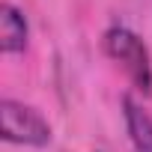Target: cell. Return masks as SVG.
I'll return each mask as SVG.
<instances>
[{
	"label": "cell",
	"mask_w": 152,
	"mask_h": 152,
	"mask_svg": "<svg viewBox=\"0 0 152 152\" xmlns=\"http://www.w3.org/2000/svg\"><path fill=\"white\" fill-rule=\"evenodd\" d=\"M0 128L6 143L21 146H48L51 143V122L30 104L3 99L0 102Z\"/></svg>",
	"instance_id": "obj_2"
},
{
	"label": "cell",
	"mask_w": 152,
	"mask_h": 152,
	"mask_svg": "<svg viewBox=\"0 0 152 152\" xmlns=\"http://www.w3.org/2000/svg\"><path fill=\"white\" fill-rule=\"evenodd\" d=\"M122 116H125V131L134 152H152V116L131 96L122 99Z\"/></svg>",
	"instance_id": "obj_4"
},
{
	"label": "cell",
	"mask_w": 152,
	"mask_h": 152,
	"mask_svg": "<svg viewBox=\"0 0 152 152\" xmlns=\"http://www.w3.org/2000/svg\"><path fill=\"white\" fill-rule=\"evenodd\" d=\"M27 36H30V27H27V18L24 12L3 0L0 3V51L3 54H21L27 48Z\"/></svg>",
	"instance_id": "obj_3"
},
{
	"label": "cell",
	"mask_w": 152,
	"mask_h": 152,
	"mask_svg": "<svg viewBox=\"0 0 152 152\" xmlns=\"http://www.w3.org/2000/svg\"><path fill=\"white\" fill-rule=\"evenodd\" d=\"M102 42H104V54L125 69L131 84L140 93H152V60H149V48L143 45V39L134 30L119 24V27H110Z\"/></svg>",
	"instance_id": "obj_1"
}]
</instances>
